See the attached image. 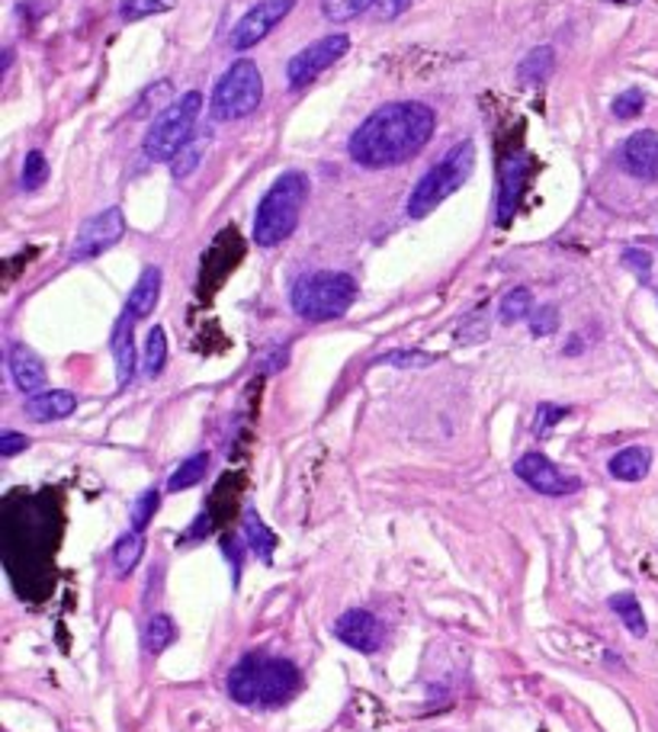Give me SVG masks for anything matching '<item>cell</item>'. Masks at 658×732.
<instances>
[{
    "label": "cell",
    "instance_id": "obj_1",
    "mask_svg": "<svg viewBox=\"0 0 658 732\" xmlns=\"http://www.w3.org/2000/svg\"><path fill=\"white\" fill-rule=\"evenodd\" d=\"M438 116L418 100L385 104L350 135V158L363 168H395L415 158L434 135Z\"/></svg>",
    "mask_w": 658,
    "mask_h": 732
},
{
    "label": "cell",
    "instance_id": "obj_2",
    "mask_svg": "<svg viewBox=\"0 0 658 732\" xmlns=\"http://www.w3.org/2000/svg\"><path fill=\"white\" fill-rule=\"evenodd\" d=\"M302 687V675L289 659L248 652L228 672V694L241 707H279Z\"/></svg>",
    "mask_w": 658,
    "mask_h": 732
},
{
    "label": "cell",
    "instance_id": "obj_3",
    "mask_svg": "<svg viewBox=\"0 0 658 732\" xmlns=\"http://www.w3.org/2000/svg\"><path fill=\"white\" fill-rule=\"evenodd\" d=\"M306 200H309L306 173L289 170V173L276 177L274 187L264 193V200L254 213V241L261 248H276L279 241H286L299 226Z\"/></svg>",
    "mask_w": 658,
    "mask_h": 732
},
{
    "label": "cell",
    "instance_id": "obj_4",
    "mask_svg": "<svg viewBox=\"0 0 658 732\" xmlns=\"http://www.w3.org/2000/svg\"><path fill=\"white\" fill-rule=\"evenodd\" d=\"M354 299H357V280L350 274H334V271L306 274L292 283V292H289L292 312L306 322L340 319L347 315Z\"/></svg>",
    "mask_w": 658,
    "mask_h": 732
},
{
    "label": "cell",
    "instance_id": "obj_5",
    "mask_svg": "<svg viewBox=\"0 0 658 732\" xmlns=\"http://www.w3.org/2000/svg\"><path fill=\"white\" fill-rule=\"evenodd\" d=\"M476 170V145L466 139L459 145H453L434 168L428 170L418 187L408 196V216L411 219H424L438 209L446 196H453Z\"/></svg>",
    "mask_w": 658,
    "mask_h": 732
},
{
    "label": "cell",
    "instance_id": "obj_6",
    "mask_svg": "<svg viewBox=\"0 0 658 732\" xmlns=\"http://www.w3.org/2000/svg\"><path fill=\"white\" fill-rule=\"evenodd\" d=\"M203 110V94L200 91H190L183 97H177L165 113L158 116L148 132H145V142H142V152L148 161H174V155L190 142V132H193V122Z\"/></svg>",
    "mask_w": 658,
    "mask_h": 732
},
{
    "label": "cell",
    "instance_id": "obj_7",
    "mask_svg": "<svg viewBox=\"0 0 658 732\" xmlns=\"http://www.w3.org/2000/svg\"><path fill=\"white\" fill-rule=\"evenodd\" d=\"M264 100V77L251 58L235 61L213 91V116L222 122L251 116Z\"/></svg>",
    "mask_w": 658,
    "mask_h": 732
},
{
    "label": "cell",
    "instance_id": "obj_8",
    "mask_svg": "<svg viewBox=\"0 0 658 732\" xmlns=\"http://www.w3.org/2000/svg\"><path fill=\"white\" fill-rule=\"evenodd\" d=\"M296 0H261L258 7H251L231 29V49L235 52H248L254 49L261 39H267L274 33L276 26L292 13Z\"/></svg>",
    "mask_w": 658,
    "mask_h": 732
},
{
    "label": "cell",
    "instance_id": "obj_9",
    "mask_svg": "<svg viewBox=\"0 0 658 732\" xmlns=\"http://www.w3.org/2000/svg\"><path fill=\"white\" fill-rule=\"evenodd\" d=\"M347 49H350V39H347L344 33H334V36H325V39L312 43V46L302 49L299 56L289 58V64H286V81H289V87H296V91L306 87V84L315 81L322 71H328L337 58L347 56Z\"/></svg>",
    "mask_w": 658,
    "mask_h": 732
},
{
    "label": "cell",
    "instance_id": "obj_10",
    "mask_svg": "<svg viewBox=\"0 0 658 732\" xmlns=\"http://www.w3.org/2000/svg\"><path fill=\"white\" fill-rule=\"evenodd\" d=\"M122 235H125V216H122L119 206H110V209L91 216L84 226L77 228V235H74L71 261H91V257L110 251Z\"/></svg>",
    "mask_w": 658,
    "mask_h": 732
},
{
    "label": "cell",
    "instance_id": "obj_11",
    "mask_svg": "<svg viewBox=\"0 0 658 732\" xmlns=\"http://www.w3.org/2000/svg\"><path fill=\"white\" fill-rule=\"evenodd\" d=\"M514 476L521 482H527L534 492L540 495H575L582 489V482L575 476H565L549 456L543 453H524L517 463H514Z\"/></svg>",
    "mask_w": 658,
    "mask_h": 732
},
{
    "label": "cell",
    "instance_id": "obj_12",
    "mask_svg": "<svg viewBox=\"0 0 658 732\" xmlns=\"http://www.w3.org/2000/svg\"><path fill=\"white\" fill-rule=\"evenodd\" d=\"M334 636L340 643H347L350 649L373 656L383 646V623L373 617L370 611L354 608V611H344L340 617L334 620Z\"/></svg>",
    "mask_w": 658,
    "mask_h": 732
},
{
    "label": "cell",
    "instance_id": "obj_13",
    "mask_svg": "<svg viewBox=\"0 0 658 732\" xmlns=\"http://www.w3.org/2000/svg\"><path fill=\"white\" fill-rule=\"evenodd\" d=\"M620 161L639 180H658V132L653 129L633 132L620 148Z\"/></svg>",
    "mask_w": 658,
    "mask_h": 732
},
{
    "label": "cell",
    "instance_id": "obj_14",
    "mask_svg": "<svg viewBox=\"0 0 658 732\" xmlns=\"http://www.w3.org/2000/svg\"><path fill=\"white\" fill-rule=\"evenodd\" d=\"M527 155L517 152L507 158V165L501 170V193H498V226L504 228L514 219V209H517V200H521V190L527 183Z\"/></svg>",
    "mask_w": 658,
    "mask_h": 732
},
{
    "label": "cell",
    "instance_id": "obj_15",
    "mask_svg": "<svg viewBox=\"0 0 658 732\" xmlns=\"http://www.w3.org/2000/svg\"><path fill=\"white\" fill-rule=\"evenodd\" d=\"M10 373H13V383L23 389V393L36 395L46 386V363L23 344H13L10 347Z\"/></svg>",
    "mask_w": 658,
    "mask_h": 732
},
{
    "label": "cell",
    "instance_id": "obj_16",
    "mask_svg": "<svg viewBox=\"0 0 658 732\" xmlns=\"http://www.w3.org/2000/svg\"><path fill=\"white\" fill-rule=\"evenodd\" d=\"M132 315L125 312L119 322H116V332H112V360H116V383L119 389H125L135 376V340H132Z\"/></svg>",
    "mask_w": 658,
    "mask_h": 732
},
{
    "label": "cell",
    "instance_id": "obj_17",
    "mask_svg": "<svg viewBox=\"0 0 658 732\" xmlns=\"http://www.w3.org/2000/svg\"><path fill=\"white\" fill-rule=\"evenodd\" d=\"M158 296H161V271H158V267H145L142 277L135 280V286H132V292H129L125 312H129L132 319H145V315L155 312Z\"/></svg>",
    "mask_w": 658,
    "mask_h": 732
},
{
    "label": "cell",
    "instance_id": "obj_18",
    "mask_svg": "<svg viewBox=\"0 0 658 732\" xmlns=\"http://www.w3.org/2000/svg\"><path fill=\"white\" fill-rule=\"evenodd\" d=\"M77 408V395L52 389V393H36L26 398V415L33 421H61Z\"/></svg>",
    "mask_w": 658,
    "mask_h": 732
},
{
    "label": "cell",
    "instance_id": "obj_19",
    "mask_svg": "<svg viewBox=\"0 0 658 732\" xmlns=\"http://www.w3.org/2000/svg\"><path fill=\"white\" fill-rule=\"evenodd\" d=\"M649 466H653V451L649 447H626V451H620L607 463L610 476L620 479V482H639V479H646L649 476Z\"/></svg>",
    "mask_w": 658,
    "mask_h": 732
},
{
    "label": "cell",
    "instance_id": "obj_20",
    "mask_svg": "<svg viewBox=\"0 0 658 732\" xmlns=\"http://www.w3.org/2000/svg\"><path fill=\"white\" fill-rule=\"evenodd\" d=\"M241 527H244V540H248V547H251V550H254L264 563H271V560H274V550H276V537L271 533V527L261 520V514H258L254 507H248V511H244Z\"/></svg>",
    "mask_w": 658,
    "mask_h": 732
},
{
    "label": "cell",
    "instance_id": "obj_21",
    "mask_svg": "<svg viewBox=\"0 0 658 732\" xmlns=\"http://www.w3.org/2000/svg\"><path fill=\"white\" fill-rule=\"evenodd\" d=\"M206 469H210V453H193L190 459H183L174 469V476L167 479V489L170 492H187V489H193L206 479Z\"/></svg>",
    "mask_w": 658,
    "mask_h": 732
},
{
    "label": "cell",
    "instance_id": "obj_22",
    "mask_svg": "<svg viewBox=\"0 0 658 732\" xmlns=\"http://www.w3.org/2000/svg\"><path fill=\"white\" fill-rule=\"evenodd\" d=\"M142 553H145V537H142L139 530L122 533V537L116 540V547H112V565H116V572H119V575H129V572L139 565Z\"/></svg>",
    "mask_w": 658,
    "mask_h": 732
},
{
    "label": "cell",
    "instance_id": "obj_23",
    "mask_svg": "<svg viewBox=\"0 0 658 732\" xmlns=\"http://www.w3.org/2000/svg\"><path fill=\"white\" fill-rule=\"evenodd\" d=\"M610 608H613V614L626 623V629L633 633V636H646V617H643V604L636 601V595H630V591H623V595H613L610 598Z\"/></svg>",
    "mask_w": 658,
    "mask_h": 732
},
{
    "label": "cell",
    "instance_id": "obj_24",
    "mask_svg": "<svg viewBox=\"0 0 658 732\" xmlns=\"http://www.w3.org/2000/svg\"><path fill=\"white\" fill-rule=\"evenodd\" d=\"M174 639H177V626H174V620L167 617V614H155V617L148 620V626H145V649L152 656H161Z\"/></svg>",
    "mask_w": 658,
    "mask_h": 732
},
{
    "label": "cell",
    "instance_id": "obj_25",
    "mask_svg": "<svg viewBox=\"0 0 658 732\" xmlns=\"http://www.w3.org/2000/svg\"><path fill=\"white\" fill-rule=\"evenodd\" d=\"M530 312H534V296H530V289H524V286L511 289V292L501 299V322H504V325H514V322L527 319Z\"/></svg>",
    "mask_w": 658,
    "mask_h": 732
},
{
    "label": "cell",
    "instance_id": "obj_26",
    "mask_svg": "<svg viewBox=\"0 0 658 732\" xmlns=\"http://www.w3.org/2000/svg\"><path fill=\"white\" fill-rule=\"evenodd\" d=\"M210 145V139L203 135V139H190L177 155H174V161H170V170H174V177L177 180H183V177H190L196 165L203 161V148Z\"/></svg>",
    "mask_w": 658,
    "mask_h": 732
},
{
    "label": "cell",
    "instance_id": "obj_27",
    "mask_svg": "<svg viewBox=\"0 0 658 732\" xmlns=\"http://www.w3.org/2000/svg\"><path fill=\"white\" fill-rule=\"evenodd\" d=\"M167 363V335L165 328H152L145 340V376H158Z\"/></svg>",
    "mask_w": 658,
    "mask_h": 732
},
{
    "label": "cell",
    "instance_id": "obj_28",
    "mask_svg": "<svg viewBox=\"0 0 658 732\" xmlns=\"http://www.w3.org/2000/svg\"><path fill=\"white\" fill-rule=\"evenodd\" d=\"M170 7H174V0H122V3H119V16H122L125 23H135V20L165 13Z\"/></svg>",
    "mask_w": 658,
    "mask_h": 732
},
{
    "label": "cell",
    "instance_id": "obj_29",
    "mask_svg": "<svg viewBox=\"0 0 658 732\" xmlns=\"http://www.w3.org/2000/svg\"><path fill=\"white\" fill-rule=\"evenodd\" d=\"M521 81H543L552 71V49H534L530 56L521 61Z\"/></svg>",
    "mask_w": 658,
    "mask_h": 732
},
{
    "label": "cell",
    "instance_id": "obj_30",
    "mask_svg": "<svg viewBox=\"0 0 658 732\" xmlns=\"http://www.w3.org/2000/svg\"><path fill=\"white\" fill-rule=\"evenodd\" d=\"M49 177V161L43 152H29L23 161V190H39Z\"/></svg>",
    "mask_w": 658,
    "mask_h": 732
},
{
    "label": "cell",
    "instance_id": "obj_31",
    "mask_svg": "<svg viewBox=\"0 0 658 732\" xmlns=\"http://www.w3.org/2000/svg\"><path fill=\"white\" fill-rule=\"evenodd\" d=\"M161 505V495H158V489H148V492H142L139 495V502L132 505V530H145L148 527V520L155 517V511Z\"/></svg>",
    "mask_w": 658,
    "mask_h": 732
},
{
    "label": "cell",
    "instance_id": "obj_32",
    "mask_svg": "<svg viewBox=\"0 0 658 732\" xmlns=\"http://www.w3.org/2000/svg\"><path fill=\"white\" fill-rule=\"evenodd\" d=\"M415 0H357V13H373V16H383V20H392V16H402Z\"/></svg>",
    "mask_w": 658,
    "mask_h": 732
},
{
    "label": "cell",
    "instance_id": "obj_33",
    "mask_svg": "<svg viewBox=\"0 0 658 732\" xmlns=\"http://www.w3.org/2000/svg\"><path fill=\"white\" fill-rule=\"evenodd\" d=\"M613 116L617 119H636V116L646 110V94L643 91H623L617 100H613Z\"/></svg>",
    "mask_w": 658,
    "mask_h": 732
},
{
    "label": "cell",
    "instance_id": "obj_34",
    "mask_svg": "<svg viewBox=\"0 0 658 732\" xmlns=\"http://www.w3.org/2000/svg\"><path fill=\"white\" fill-rule=\"evenodd\" d=\"M383 363L402 367V370H421V367H431L434 357L431 353H421V350H395V353H385Z\"/></svg>",
    "mask_w": 658,
    "mask_h": 732
},
{
    "label": "cell",
    "instance_id": "obj_35",
    "mask_svg": "<svg viewBox=\"0 0 658 732\" xmlns=\"http://www.w3.org/2000/svg\"><path fill=\"white\" fill-rule=\"evenodd\" d=\"M559 328V309L555 305H540L534 312V322H530V332L540 338V335H552Z\"/></svg>",
    "mask_w": 658,
    "mask_h": 732
},
{
    "label": "cell",
    "instance_id": "obj_36",
    "mask_svg": "<svg viewBox=\"0 0 658 732\" xmlns=\"http://www.w3.org/2000/svg\"><path fill=\"white\" fill-rule=\"evenodd\" d=\"M569 415V408H559V405H540V411H537V434L540 437H547L549 431L562 421Z\"/></svg>",
    "mask_w": 658,
    "mask_h": 732
},
{
    "label": "cell",
    "instance_id": "obj_37",
    "mask_svg": "<svg viewBox=\"0 0 658 732\" xmlns=\"http://www.w3.org/2000/svg\"><path fill=\"white\" fill-rule=\"evenodd\" d=\"M29 447V437L26 434H16V431H3L0 434V456H16V453H23Z\"/></svg>",
    "mask_w": 658,
    "mask_h": 732
},
{
    "label": "cell",
    "instance_id": "obj_38",
    "mask_svg": "<svg viewBox=\"0 0 658 732\" xmlns=\"http://www.w3.org/2000/svg\"><path fill=\"white\" fill-rule=\"evenodd\" d=\"M623 264H626V267H633L636 274H643V277H646V274H649V267H653V257H649L646 251H626V254H623Z\"/></svg>",
    "mask_w": 658,
    "mask_h": 732
},
{
    "label": "cell",
    "instance_id": "obj_39",
    "mask_svg": "<svg viewBox=\"0 0 658 732\" xmlns=\"http://www.w3.org/2000/svg\"><path fill=\"white\" fill-rule=\"evenodd\" d=\"M203 530H206V533H210V517H200V520H196V524H193V533H190V537H200V533H203ZM190 537H187V540H190Z\"/></svg>",
    "mask_w": 658,
    "mask_h": 732
}]
</instances>
